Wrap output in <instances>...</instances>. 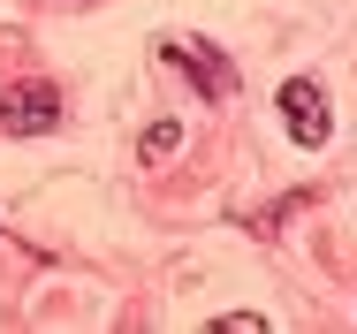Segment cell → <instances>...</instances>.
<instances>
[{
  "instance_id": "obj_5",
  "label": "cell",
  "mask_w": 357,
  "mask_h": 334,
  "mask_svg": "<svg viewBox=\"0 0 357 334\" xmlns=\"http://www.w3.org/2000/svg\"><path fill=\"white\" fill-rule=\"evenodd\" d=\"M220 334H266V312H220Z\"/></svg>"
},
{
  "instance_id": "obj_3",
  "label": "cell",
  "mask_w": 357,
  "mask_h": 334,
  "mask_svg": "<svg viewBox=\"0 0 357 334\" xmlns=\"http://www.w3.org/2000/svg\"><path fill=\"white\" fill-rule=\"evenodd\" d=\"M282 122H289V137L312 152V144H327V130H335V114H327V91L319 84H304V76H289L282 84Z\"/></svg>"
},
{
  "instance_id": "obj_2",
  "label": "cell",
  "mask_w": 357,
  "mask_h": 334,
  "mask_svg": "<svg viewBox=\"0 0 357 334\" xmlns=\"http://www.w3.org/2000/svg\"><path fill=\"white\" fill-rule=\"evenodd\" d=\"M160 54H167V61L183 68L190 84H198V99H206V107H220V99L236 91V68L220 61V54H213V46H206V38H167Z\"/></svg>"
},
{
  "instance_id": "obj_1",
  "label": "cell",
  "mask_w": 357,
  "mask_h": 334,
  "mask_svg": "<svg viewBox=\"0 0 357 334\" xmlns=\"http://www.w3.org/2000/svg\"><path fill=\"white\" fill-rule=\"evenodd\" d=\"M0 130H8V137H46V130H61V91H54L46 76L15 84V91L0 99Z\"/></svg>"
},
{
  "instance_id": "obj_4",
  "label": "cell",
  "mask_w": 357,
  "mask_h": 334,
  "mask_svg": "<svg viewBox=\"0 0 357 334\" xmlns=\"http://www.w3.org/2000/svg\"><path fill=\"white\" fill-rule=\"evenodd\" d=\"M144 160H152V167H160V160H175V152H183V122H152V130H144V144H137Z\"/></svg>"
}]
</instances>
